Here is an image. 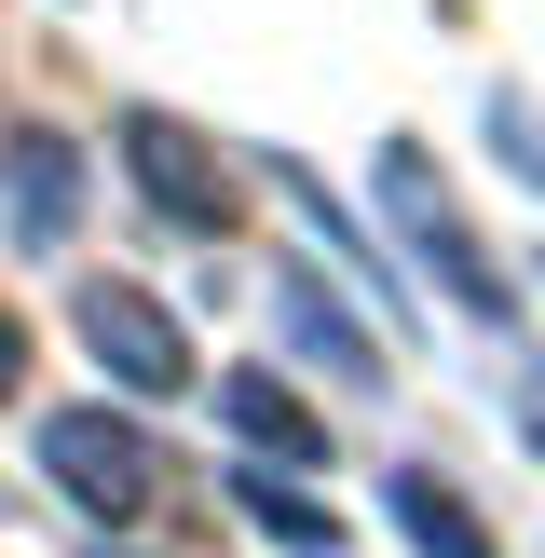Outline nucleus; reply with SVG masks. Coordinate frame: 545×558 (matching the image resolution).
I'll return each mask as SVG.
<instances>
[{"instance_id": "f257e3e1", "label": "nucleus", "mask_w": 545, "mask_h": 558, "mask_svg": "<svg viewBox=\"0 0 545 558\" xmlns=\"http://www.w3.org/2000/svg\"><path fill=\"white\" fill-rule=\"evenodd\" d=\"M27 450H41V477L69 490L96 532H136V518L164 505V477H178V463H164V436H150V423H123V409H55Z\"/></svg>"}, {"instance_id": "f03ea898", "label": "nucleus", "mask_w": 545, "mask_h": 558, "mask_svg": "<svg viewBox=\"0 0 545 558\" xmlns=\"http://www.w3.org/2000/svg\"><path fill=\"white\" fill-rule=\"evenodd\" d=\"M368 191H382V218H396V232L423 245V272H436V287H450L463 314H491V327H505V272L477 259V232H463V205H450V178H436V163L409 150V136H382V163H368Z\"/></svg>"}, {"instance_id": "7ed1b4c3", "label": "nucleus", "mask_w": 545, "mask_h": 558, "mask_svg": "<svg viewBox=\"0 0 545 558\" xmlns=\"http://www.w3.org/2000/svg\"><path fill=\"white\" fill-rule=\"evenodd\" d=\"M69 327H82V354H96L123 396H191V327L164 314L150 287H123V272H96V287L69 300Z\"/></svg>"}, {"instance_id": "20e7f679", "label": "nucleus", "mask_w": 545, "mask_h": 558, "mask_svg": "<svg viewBox=\"0 0 545 558\" xmlns=\"http://www.w3.org/2000/svg\"><path fill=\"white\" fill-rule=\"evenodd\" d=\"M123 163H136V191H150V205L178 218V232H205V245H232V232H245V191H232V163H218L191 123L136 109V123H123Z\"/></svg>"}, {"instance_id": "39448f33", "label": "nucleus", "mask_w": 545, "mask_h": 558, "mask_svg": "<svg viewBox=\"0 0 545 558\" xmlns=\"http://www.w3.org/2000/svg\"><path fill=\"white\" fill-rule=\"evenodd\" d=\"M272 327H287V341L314 354V368H341V381H382V341H368V327H354V314H341V300H327L300 259L272 272Z\"/></svg>"}, {"instance_id": "423d86ee", "label": "nucleus", "mask_w": 545, "mask_h": 558, "mask_svg": "<svg viewBox=\"0 0 545 558\" xmlns=\"http://www.w3.org/2000/svg\"><path fill=\"white\" fill-rule=\"evenodd\" d=\"M382 518H396L423 558H505V545H491V518L463 505L450 477H423V463H396V477H382Z\"/></svg>"}, {"instance_id": "0eeeda50", "label": "nucleus", "mask_w": 545, "mask_h": 558, "mask_svg": "<svg viewBox=\"0 0 545 558\" xmlns=\"http://www.w3.org/2000/svg\"><path fill=\"white\" fill-rule=\"evenodd\" d=\"M218 409H232L245 450H272V463H327V423H314V409H300L272 368H232V381H218Z\"/></svg>"}, {"instance_id": "6e6552de", "label": "nucleus", "mask_w": 545, "mask_h": 558, "mask_svg": "<svg viewBox=\"0 0 545 558\" xmlns=\"http://www.w3.org/2000/svg\"><path fill=\"white\" fill-rule=\"evenodd\" d=\"M82 218V163H69V136H14V232L41 245V232H69Z\"/></svg>"}, {"instance_id": "1a4fd4ad", "label": "nucleus", "mask_w": 545, "mask_h": 558, "mask_svg": "<svg viewBox=\"0 0 545 558\" xmlns=\"http://www.w3.org/2000/svg\"><path fill=\"white\" fill-rule=\"evenodd\" d=\"M232 505H245V532H272V545H327V505H314V490H272V477H232Z\"/></svg>"}, {"instance_id": "9d476101", "label": "nucleus", "mask_w": 545, "mask_h": 558, "mask_svg": "<svg viewBox=\"0 0 545 558\" xmlns=\"http://www.w3.org/2000/svg\"><path fill=\"white\" fill-rule=\"evenodd\" d=\"M491 123H505V136H518V178H532V191H545V123H532V109H518V96H505V109H491Z\"/></svg>"}, {"instance_id": "9b49d317", "label": "nucleus", "mask_w": 545, "mask_h": 558, "mask_svg": "<svg viewBox=\"0 0 545 558\" xmlns=\"http://www.w3.org/2000/svg\"><path fill=\"white\" fill-rule=\"evenodd\" d=\"M14 381H27V327L0 314V409H14Z\"/></svg>"}, {"instance_id": "f8f14e48", "label": "nucleus", "mask_w": 545, "mask_h": 558, "mask_svg": "<svg viewBox=\"0 0 545 558\" xmlns=\"http://www.w3.org/2000/svg\"><path fill=\"white\" fill-rule=\"evenodd\" d=\"M96 558H109V545H96Z\"/></svg>"}]
</instances>
